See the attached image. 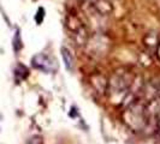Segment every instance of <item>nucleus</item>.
<instances>
[{
  "label": "nucleus",
  "mask_w": 160,
  "mask_h": 144,
  "mask_svg": "<svg viewBox=\"0 0 160 144\" xmlns=\"http://www.w3.org/2000/svg\"><path fill=\"white\" fill-rule=\"evenodd\" d=\"M157 132H158V137L160 139V113L157 115Z\"/></svg>",
  "instance_id": "obj_9"
},
{
  "label": "nucleus",
  "mask_w": 160,
  "mask_h": 144,
  "mask_svg": "<svg viewBox=\"0 0 160 144\" xmlns=\"http://www.w3.org/2000/svg\"><path fill=\"white\" fill-rule=\"evenodd\" d=\"M149 112L144 104L134 102L123 113V121L125 125L134 131H142L148 124Z\"/></svg>",
  "instance_id": "obj_2"
},
{
  "label": "nucleus",
  "mask_w": 160,
  "mask_h": 144,
  "mask_svg": "<svg viewBox=\"0 0 160 144\" xmlns=\"http://www.w3.org/2000/svg\"><path fill=\"white\" fill-rule=\"evenodd\" d=\"M134 82L135 78L131 72H125L122 70L113 74L111 80L107 83L106 91H108L110 98L113 102H122L129 94Z\"/></svg>",
  "instance_id": "obj_1"
},
{
  "label": "nucleus",
  "mask_w": 160,
  "mask_h": 144,
  "mask_svg": "<svg viewBox=\"0 0 160 144\" xmlns=\"http://www.w3.org/2000/svg\"><path fill=\"white\" fill-rule=\"evenodd\" d=\"M60 53H62V58H63V61L68 71H72L73 67H75V56L72 54V52L70 50V48H68L66 46H63L60 49Z\"/></svg>",
  "instance_id": "obj_4"
},
{
  "label": "nucleus",
  "mask_w": 160,
  "mask_h": 144,
  "mask_svg": "<svg viewBox=\"0 0 160 144\" xmlns=\"http://www.w3.org/2000/svg\"><path fill=\"white\" fill-rule=\"evenodd\" d=\"M28 74H29V71H28V69L24 65L22 64L17 65L16 69H15V78H16L17 82L25 79L28 77Z\"/></svg>",
  "instance_id": "obj_6"
},
{
  "label": "nucleus",
  "mask_w": 160,
  "mask_h": 144,
  "mask_svg": "<svg viewBox=\"0 0 160 144\" xmlns=\"http://www.w3.org/2000/svg\"><path fill=\"white\" fill-rule=\"evenodd\" d=\"M144 45H146V47L148 48V49H154L155 50V48L158 46V43H159V39H158V35L155 34V32H148L146 36H144Z\"/></svg>",
  "instance_id": "obj_5"
},
{
  "label": "nucleus",
  "mask_w": 160,
  "mask_h": 144,
  "mask_svg": "<svg viewBox=\"0 0 160 144\" xmlns=\"http://www.w3.org/2000/svg\"><path fill=\"white\" fill-rule=\"evenodd\" d=\"M155 54H157L158 59L160 60V41H159V43H158V46H157V48H155Z\"/></svg>",
  "instance_id": "obj_10"
},
{
  "label": "nucleus",
  "mask_w": 160,
  "mask_h": 144,
  "mask_svg": "<svg viewBox=\"0 0 160 144\" xmlns=\"http://www.w3.org/2000/svg\"><path fill=\"white\" fill-rule=\"evenodd\" d=\"M27 144H43V139L40 136H34L27 142Z\"/></svg>",
  "instance_id": "obj_8"
},
{
  "label": "nucleus",
  "mask_w": 160,
  "mask_h": 144,
  "mask_svg": "<svg viewBox=\"0 0 160 144\" xmlns=\"http://www.w3.org/2000/svg\"><path fill=\"white\" fill-rule=\"evenodd\" d=\"M23 47V43H22V39H21V35H19V30H17L15 34V37H13V49L15 52H19Z\"/></svg>",
  "instance_id": "obj_7"
},
{
  "label": "nucleus",
  "mask_w": 160,
  "mask_h": 144,
  "mask_svg": "<svg viewBox=\"0 0 160 144\" xmlns=\"http://www.w3.org/2000/svg\"><path fill=\"white\" fill-rule=\"evenodd\" d=\"M32 65L34 69L40 70L45 73H56L58 71V63L56 58L47 53H38L32 58Z\"/></svg>",
  "instance_id": "obj_3"
}]
</instances>
